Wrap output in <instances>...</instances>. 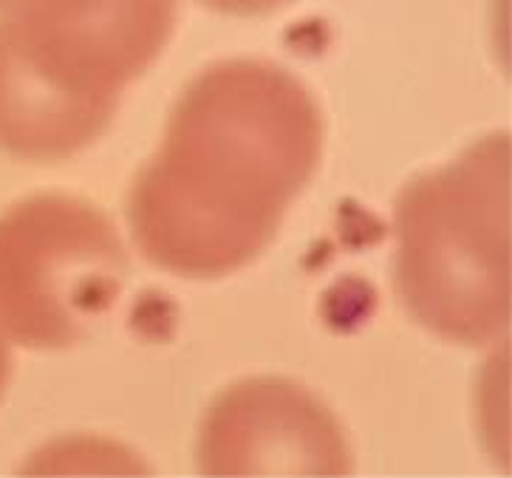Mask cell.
Wrapping results in <instances>:
<instances>
[{
    "mask_svg": "<svg viewBox=\"0 0 512 478\" xmlns=\"http://www.w3.org/2000/svg\"><path fill=\"white\" fill-rule=\"evenodd\" d=\"M320 153L323 114L295 74L266 60L204 68L133 179V241L170 275H232L275 241Z\"/></svg>",
    "mask_w": 512,
    "mask_h": 478,
    "instance_id": "6da1fadb",
    "label": "cell"
},
{
    "mask_svg": "<svg viewBox=\"0 0 512 478\" xmlns=\"http://www.w3.org/2000/svg\"><path fill=\"white\" fill-rule=\"evenodd\" d=\"M0 20L63 80L122 97L165 51L176 0H0Z\"/></svg>",
    "mask_w": 512,
    "mask_h": 478,
    "instance_id": "5b68a950",
    "label": "cell"
},
{
    "mask_svg": "<svg viewBox=\"0 0 512 478\" xmlns=\"http://www.w3.org/2000/svg\"><path fill=\"white\" fill-rule=\"evenodd\" d=\"M9 337L0 331V399L6 394V385H9V377H12V351H9Z\"/></svg>",
    "mask_w": 512,
    "mask_h": 478,
    "instance_id": "ba28073f",
    "label": "cell"
},
{
    "mask_svg": "<svg viewBox=\"0 0 512 478\" xmlns=\"http://www.w3.org/2000/svg\"><path fill=\"white\" fill-rule=\"evenodd\" d=\"M199 470L207 476H348L354 453L329 405L283 377L221 391L204 413Z\"/></svg>",
    "mask_w": 512,
    "mask_h": 478,
    "instance_id": "277c9868",
    "label": "cell"
},
{
    "mask_svg": "<svg viewBox=\"0 0 512 478\" xmlns=\"http://www.w3.org/2000/svg\"><path fill=\"white\" fill-rule=\"evenodd\" d=\"M510 136L493 133L402 187L394 207L399 303L447 343L510 329Z\"/></svg>",
    "mask_w": 512,
    "mask_h": 478,
    "instance_id": "7a4b0ae2",
    "label": "cell"
},
{
    "mask_svg": "<svg viewBox=\"0 0 512 478\" xmlns=\"http://www.w3.org/2000/svg\"><path fill=\"white\" fill-rule=\"evenodd\" d=\"M119 97L83 91L43 66L0 20V150L57 162L108 131Z\"/></svg>",
    "mask_w": 512,
    "mask_h": 478,
    "instance_id": "8992f818",
    "label": "cell"
},
{
    "mask_svg": "<svg viewBox=\"0 0 512 478\" xmlns=\"http://www.w3.org/2000/svg\"><path fill=\"white\" fill-rule=\"evenodd\" d=\"M128 275L119 232L83 198L46 193L0 215V331L20 346L80 343Z\"/></svg>",
    "mask_w": 512,
    "mask_h": 478,
    "instance_id": "3957f363",
    "label": "cell"
},
{
    "mask_svg": "<svg viewBox=\"0 0 512 478\" xmlns=\"http://www.w3.org/2000/svg\"><path fill=\"white\" fill-rule=\"evenodd\" d=\"M207 6H213L218 12H227V15H266V12H275L281 6H289L292 0H201Z\"/></svg>",
    "mask_w": 512,
    "mask_h": 478,
    "instance_id": "52a82bcc",
    "label": "cell"
}]
</instances>
